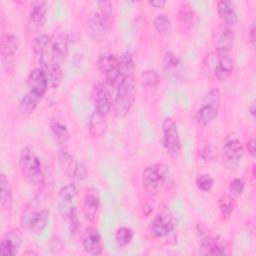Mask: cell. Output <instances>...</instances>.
<instances>
[{"label": "cell", "instance_id": "21", "mask_svg": "<svg viewBox=\"0 0 256 256\" xmlns=\"http://www.w3.org/2000/svg\"><path fill=\"white\" fill-rule=\"evenodd\" d=\"M217 13L225 26L234 27L238 23V16L234 4L228 0L217 2Z\"/></svg>", "mask_w": 256, "mask_h": 256}, {"label": "cell", "instance_id": "26", "mask_svg": "<svg viewBox=\"0 0 256 256\" xmlns=\"http://www.w3.org/2000/svg\"><path fill=\"white\" fill-rule=\"evenodd\" d=\"M50 129L55 139L61 146H66L68 144L70 139V133L65 123L53 118L50 121Z\"/></svg>", "mask_w": 256, "mask_h": 256}, {"label": "cell", "instance_id": "5", "mask_svg": "<svg viewBox=\"0 0 256 256\" xmlns=\"http://www.w3.org/2000/svg\"><path fill=\"white\" fill-rule=\"evenodd\" d=\"M220 98L221 94L218 88H212L205 94L195 115V121L198 126L205 127L218 116Z\"/></svg>", "mask_w": 256, "mask_h": 256}, {"label": "cell", "instance_id": "34", "mask_svg": "<svg viewBox=\"0 0 256 256\" xmlns=\"http://www.w3.org/2000/svg\"><path fill=\"white\" fill-rule=\"evenodd\" d=\"M50 43H51V39L48 35L40 34L32 40L31 47H32L34 54L40 57L41 55H43L46 52V49L50 45Z\"/></svg>", "mask_w": 256, "mask_h": 256}, {"label": "cell", "instance_id": "20", "mask_svg": "<svg viewBox=\"0 0 256 256\" xmlns=\"http://www.w3.org/2000/svg\"><path fill=\"white\" fill-rule=\"evenodd\" d=\"M99 208H100V199H99L97 190L93 188L87 190L84 197V202H83V212L86 219L89 220L90 222H94L98 215Z\"/></svg>", "mask_w": 256, "mask_h": 256}, {"label": "cell", "instance_id": "27", "mask_svg": "<svg viewBox=\"0 0 256 256\" xmlns=\"http://www.w3.org/2000/svg\"><path fill=\"white\" fill-rule=\"evenodd\" d=\"M0 187H1L0 204H1L2 210L9 211L13 204V193H12L10 183L6 175L4 174H1L0 176Z\"/></svg>", "mask_w": 256, "mask_h": 256}, {"label": "cell", "instance_id": "35", "mask_svg": "<svg viewBox=\"0 0 256 256\" xmlns=\"http://www.w3.org/2000/svg\"><path fill=\"white\" fill-rule=\"evenodd\" d=\"M141 82H142V85L145 87L155 88L160 82L159 74L157 73V71L152 69L144 70L141 73Z\"/></svg>", "mask_w": 256, "mask_h": 256}, {"label": "cell", "instance_id": "25", "mask_svg": "<svg viewBox=\"0 0 256 256\" xmlns=\"http://www.w3.org/2000/svg\"><path fill=\"white\" fill-rule=\"evenodd\" d=\"M42 97L31 92L28 91L21 99L19 106H18V112L23 115V116H29L31 115L35 109L38 106V103L41 101Z\"/></svg>", "mask_w": 256, "mask_h": 256}, {"label": "cell", "instance_id": "38", "mask_svg": "<svg viewBox=\"0 0 256 256\" xmlns=\"http://www.w3.org/2000/svg\"><path fill=\"white\" fill-rule=\"evenodd\" d=\"M233 199H231L230 197H224L223 199H220L219 201V209H220V213L223 216L224 219H228L234 210V204H233Z\"/></svg>", "mask_w": 256, "mask_h": 256}, {"label": "cell", "instance_id": "41", "mask_svg": "<svg viewBox=\"0 0 256 256\" xmlns=\"http://www.w3.org/2000/svg\"><path fill=\"white\" fill-rule=\"evenodd\" d=\"M86 176H87L86 166L82 162H78L77 166H76V169H75V172H74L73 178H75L78 181H82L86 178Z\"/></svg>", "mask_w": 256, "mask_h": 256}, {"label": "cell", "instance_id": "43", "mask_svg": "<svg viewBox=\"0 0 256 256\" xmlns=\"http://www.w3.org/2000/svg\"><path fill=\"white\" fill-rule=\"evenodd\" d=\"M255 147H256V143H255V139L254 137H251L247 143H246V148L248 150V153L252 156L255 157Z\"/></svg>", "mask_w": 256, "mask_h": 256}, {"label": "cell", "instance_id": "37", "mask_svg": "<svg viewBox=\"0 0 256 256\" xmlns=\"http://www.w3.org/2000/svg\"><path fill=\"white\" fill-rule=\"evenodd\" d=\"M195 184L199 190L203 192H208L212 189L214 185V179L209 174L202 173L196 177Z\"/></svg>", "mask_w": 256, "mask_h": 256}, {"label": "cell", "instance_id": "46", "mask_svg": "<svg viewBox=\"0 0 256 256\" xmlns=\"http://www.w3.org/2000/svg\"><path fill=\"white\" fill-rule=\"evenodd\" d=\"M152 211H153V206H152L151 204L146 203V204L143 206L142 212H143V215H145L146 217L149 216V215L152 213Z\"/></svg>", "mask_w": 256, "mask_h": 256}, {"label": "cell", "instance_id": "12", "mask_svg": "<svg viewBox=\"0 0 256 256\" xmlns=\"http://www.w3.org/2000/svg\"><path fill=\"white\" fill-rule=\"evenodd\" d=\"M164 74L172 82H178L185 75V65L174 52L167 51L163 57Z\"/></svg>", "mask_w": 256, "mask_h": 256}, {"label": "cell", "instance_id": "1", "mask_svg": "<svg viewBox=\"0 0 256 256\" xmlns=\"http://www.w3.org/2000/svg\"><path fill=\"white\" fill-rule=\"evenodd\" d=\"M114 21V8L109 1L97 2L96 8L90 13L87 20V31L92 39L101 41Z\"/></svg>", "mask_w": 256, "mask_h": 256}, {"label": "cell", "instance_id": "24", "mask_svg": "<svg viewBox=\"0 0 256 256\" xmlns=\"http://www.w3.org/2000/svg\"><path fill=\"white\" fill-rule=\"evenodd\" d=\"M107 128L106 115L94 110L89 118V133L93 138L102 137Z\"/></svg>", "mask_w": 256, "mask_h": 256}, {"label": "cell", "instance_id": "8", "mask_svg": "<svg viewBox=\"0 0 256 256\" xmlns=\"http://www.w3.org/2000/svg\"><path fill=\"white\" fill-rule=\"evenodd\" d=\"M98 69L105 79V83L116 86L121 82L119 70V57L113 54H101L97 62Z\"/></svg>", "mask_w": 256, "mask_h": 256}, {"label": "cell", "instance_id": "6", "mask_svg": "<svg viewBox=\"0 0 256 256\" xmlns=\"http://www.w3.org/2000/svg\"><path fill=\"white\" fill-rule=\"evenodd\" d=\"M50 212L47 209H36L28 207L21 216V226L34 235L41 234L49 221Z\"/></svg>", "mask_w": 256, "mask_h": 256}, {"label": "cell", "instance_id": "29", "mask_svg": "<svg viewBox=\"0 0 256 256\" xmlns=\"http://www.w3.org/2000/svg\"><path fill=\"white\" fill-rule=\"evenodd\" d=\"M135 64L130 52H124L119 57V70L121 81L127 78H133Z\"/></svg>", "mask_w": 256, "mask_h": 256}, {"label": "cell", "instance_id": "3", "mask_svg": "<svg viewBox=\"0 0 256 256\" xmlns=\"http://www.w3.org/2000/svg\"><path fill=\"white\" fill-rule=\"evenodd\" d=\"M170 172L165 164H153L146 167L141 174V182L147 196L153 197L170 180Z\"/></svg>", "mask_w": 256, "mask_h": 256}, {"label": "cell", "instance_id": "14", "mask_svg": "<svg viewBox=\"0 0 256 256\" xmlns=\"http://www.w3.org/2000/svg\"><path fill=\"white\" fill-rule=\"evenodd\" d=\"M235 40L234 31L225 25L220 26L216 32L215 54L218 57L231 56Z\"/></svg>", "mask_w": 256, "mask_h": 256}, {"label": "cell", "instance_id": "44", "mask_svg": "<svg viewBox=\"0 0 256 256\" xmlns=\"http://www.w3.org/2000/svg\"><path fill=\"white\" fill-rule=\"evenodd\" d=\"M148 4L156 9H162L166 5V2L164 0H154V1H148Z\"/></svg>", "mask_w": 256, "mask_h": 256}, {"label": "cell", "instance_id": "15", "mask_svg": "<svg viewBox=\"0 0 256 256\" xmlns=\"http://www.w3.org/2000/svg\"><path fill=\"white\" fill-rule=\"evenodd\" d=\"M82 247L90 255H100L103 252V242L99 231L95 227H88L82 235Z\"/></svg>", "mask_w": 256, "mask_h": 256}, {"label": "cell", "instance_id": "28", "mask_svg": "<svg viewBox=\"0 0 256 256\" xmlns=\"http://www.w3.org/2000/svg\"><path fill=\"white\" fill-rule=\"evenodd\" d=\"M78 194V190L77 187L74 184H68L63 186L60 191H59V203H60V207L61 209L67 208L65 211V214L69 211V209L72 207L70 205V203L76 198Z\"/></svg>", "mask_w": 256, "mask_h": 256}, {"label": "cell", "instance_id": "40", "mask_svg": "<svg viewBox=\"0 0 256 256\" xmlns=\"http://www.w3.org/2000/svg\"><path fill=\"white\" fill-rule=\"evenodd\" d=\"M245 189V182L241 178L233 179L229 184V190L234 195H241Z\"/></svg>", "mask_w": 256, "mask_h": 256}, {"label": "cell", "instance_id": "23", "mask_svg": "<svg viewBox=\"0 0 256 256\" xmlns=\"http://www.w3.org/2000/svg\"><path fill=\"white\" fill-rule=\"evenodd\" d=\"M233 70H234V64L231 56H224V57L217 56V64L214 65L213 74L218 81H221V82L226 81L232 75Z\"/></svg>", "mask_w": 256, "mask_h": 256}, {"label": "cell", "instance_id": "33", "mask_svg": "<svg viewBox=\"0 0 256 256\" xmlns=\"http://www.w3.org/2000/svg\"><path fill=\"white\" fill-rule=\"evenodd\" d=\"M134 232L130 227L122 226L116 230L115 243L119 248H124L132 242Z\"/></svg>", "mask_w": 256, "mask_h": 256}, {"label": "cell", "instance_id": "10", "mask_svg": "<svg viewBox=\"0 0 256 256\" xmlns=\"http://www.w3.org/2000/svg\"><path fill=\"white\" fill-rule=\"evenodd\" d=\"M39 64L47 78L48 86L51 88H57L63 79L61 64L54 60L51 54L47 52L39 57Z\"/></svg>", "mask_w": 256, "mask_h": 256}, {"label": "cell", "instance_id": "16", "mask_svg": "<svg viewBox=\"0 0 256 256\" xmlns=\"http://www.w3.org/2000/svg\"><path fill=\"white\" fill-rule=\"evenodd\" d=\"M175 229L173 219L166 214H158L150 223L149 230L153 237L164 238L172 233Z\"/></svg>", "mask_w": 256, "mask_h": 256}, {"label": "cell", "instance_id": "13", "mask_svg": "<svg viewBox=\"0 0 256 256\" xmlns=\"http://www.w3.org/2000/svg\"><path fill=\"white\" fill-rule=\"evenodd\" d=\"M92 99L94 103V108L96 111L107 115L112 107V97L110 90L103 82H97L92 87Z\"/></svg>", "mask_w": 256, "mask_h": 256}, {"label": "cell", "instance_id": "45", "mask_svg": "<svg viewBox=\"0 0 256 256\" xmlns=\"http://www.w3.org/2000/svg\"><path fill=\"white\" fill-rule=\"evenodd\" d=\"M255 32H256L255 23L253 22L249 29V39H250V43H251L252 47H255Z\"/></svg>", "mask_w": 256, "mask_h": 256}, {"label": "cell", "instance_id": "7", "mask_svg": "<svg viewBox=\"0 0 256 256\" xmlns=\"http://www.w3.org/2000/svg\"><path fill=\"white\" fill-rule=\"evenodd\" d=\"M162 143L166 153L177 158L181 152V140L176 122L171 117H166L162 122Z\"/></svg>", "mask_w": 256, "mask_h": 256}, {"label": "cell", "instance_id": "2", "mask_svg": "<svg viewBox=\"0 0 256 256\" xmlns=\"http://www.w3.org/2000/svg\"><path fill=\"white\" fill-rule=\"evenodd\" d=\"M19 167L23 178L32 185H40L43 183L44 175L42 164L35 150L26 146L22 148L19 155Z\"/></svg>", "mask_w": 256, "mask_h": 256}, {"label": "cell", "instance_id": "32", "mask_svg": "<svg viewBox=\"0 0 256 256\" xmlns=\"http://www.w3.org/2000/svg\"><path fill=\"white\" fill-rule=\"evenodd\" d=\"M196 13L189 4H183L178 12V19L181 26L185 28L191 27L196 20Z\"/></svg>", "mask_w": 256, "mask_h": 256}, {"label": "cell", "instance_id": "11", "mask_svg": "<svg viewBox=\"0 0 256 256\" xmlns=\"http://www.w3.org/2000/svg\"><path fill=\"white\" fill-rule=\"evenodd\" d=\"M47 14V4L45 1H35L31 5L26 23V30L29 34L39 33L44 27Z\"/></svg>", "mask_w": 256, "mask_h": 256}, {"label": "cell", "instance_id": "17", "mask_svg": "<svg viewBox=\"0 0 256 256\" xmlns=\"http://www.w3.org/2000/svg\"><path fill=\"white\" fill-rule=\"evenodd\" d=\"M27 86L28 91H31L43 98L49 86L47 78L40 67L34 68L29 72L27 76Z\"/></svg>", "mask_w": 256, "mask_h": 256}, {"label": "cell", "instance_id": "4", "mask_svg": "<svg viewBox=\"0 0 256 256\" xmlns=\"http://www.w3.org/2000/svg\"><path fill=\"white\" fill-rule=\"evenodd\" d=\"M136 95L137 90L133 78H127L120 82L113 103V112L117 118H123L130 112L135 103Z\"/></svg>", "mask_w": 256, "mask_h": 256}, {"label": "cell", "instance_id": "19", "mask_svg": "<svg viewBox=\"0 0 256 256\" xmlns=\"http://www.w3.org/2000/svg\"><path fill=\"white\" fill-rule=\"evenodd\" d=\"M222 152L227 160L231 162L238 161L242 158L244 153L243 144L237 136H228L224 141Z\"/></svg>", "mask_w": 256, "mask_h": 256}, {"label": "cell", "instance_id": "18", "mask_svg": "<svg viewBox=\"0 0 256 256\" xmlns=\"http://www.w3.org/2000/svg\"><path fill=\"white\" fill-rule=\"evenodd\" d=\"M21 246V235L17 229L7 231L0 242V252L2 255H15Z\"/></svg>", "mask_w": 256, "mask_h": 256}, {"label": "cell", "instance_id": "48", "mask_svg": "<svg viewBox=\"0 0 256 256\" xmlns=\"http://www.w3.org/2000/svg\"><path fill=\"white\" fill-rule=\"evenodd\" d=\"M252 174H253V177H255V165L254 164L252 165Z\"/></svg>", "mask_w": 256, "mask_h": 256}, {"label": "cell", "instance_id": "22", "mask_svg": "<svg viewBox=\"0 0 256 256\" xmlns=\"http://www.w3.org/2000/svg\"><path fill=\"white\" fill-rule=\"evenodd\" d=\"M51 56L59 64H62L68 55V38L66 34H58L51 40Z\"/></svg>", "mask_w": 256, "mask_h": 256}, {"label": "cell", "instance_id": "30", "mask_svg": "<svg viewBox=\"0 0 256 256\" xmlns=\"http://www.w3.org/2000/svg\"><path fill=\"white\" fill-rule=\"evenodd\" d=\"M58 161L62 173L68 177H73L78 163L75 161L74 157L71 154H69L66 150H62L58 155Z\"/></svg>", "mask_w": 256, "mask_h": 256}, {"label": "cell", "instance_id": "9", "mask_svg": "<svg viewBox=\"0 0 256 256\" xmlns=\"http://www.w3.org/2000/svg\"><path fill=\"white\" fill-rule=\"evenodd\" d=\"M19 49V39L14 34H4L1 37L0 51L2 67L6 73H11L14 69L15 55Z\"/></svg>", "mask_w": 256, "mask_h": 256}, {"label": "cell", "instance_id": "47", "mask_svg": "<svg viewBox=\"0 0 256 256\" xmlns=\"http://www.w3.org/2000/svg\"><path fill=\"white\" fill-rule=\"evenodd\" d=\"M249 112H250V115L252 116L253 119H255V101H252V103L250 104V107H249Z\"/></svg>", "mask_w": 256, "mask_h": 256}, {"label": "cell", "instance_id": "39", "mask_svg": "<svg viewBox=\"0 0 256 256\" xmlns=\"http://www.w3.org/2000/svg\"><path fill=\"white\" fill-rule=\"evenodd\" d=\"M218 244L215 238L211 236H206L202 239L200 248H199V253L202 255H211L214 247Z\"/></svg>", "mask_w": 256, "mask_h": 256}, {"label": "cell", "instance_id": "42", "mask_svg": "<svg viewBox=\"0 0 256 256\" xmlns=\"http://www.w3.org/2000/svg\"><path fill=\"white\" fill-rule=\"evenodd\" d=\"M200 155L204 161H211L215 157V152L213 147L210 144H207L202 148Z\"/></svg>", "mask_w": 256, "mask_h": 256}, {"label": "cell", "instance_id": "31", "mask_svg": "<svg viewBox=\"0 0 256 256\" xmlns=\"http://www.w3.org/2000/svg\"><path fill=\"white\" fill-rule=\"evenodd\" d=\"M153 26L156 32L164 37L170 36L172 33V23L170 18L165 14L157 15L153 20Z\"/></svg>", "mask_w": 256, "mask_h": 256}, {"label": "cell", "instance_id": "36", "mask_svg": "<svg viewBox=\"0 0 256 256\" xmlns=\"http://www.w3.org/2000/svg\"><path fill=\"white\" fill-rule=\"evenodd\" d=\"M67 219H68V229L71 236H74L78 232L79 228V219H78V213L75 206H72L69 211L66 213Z\"/></svg>", "mask_w": 256, "mask_h": 256}]
</instances>
